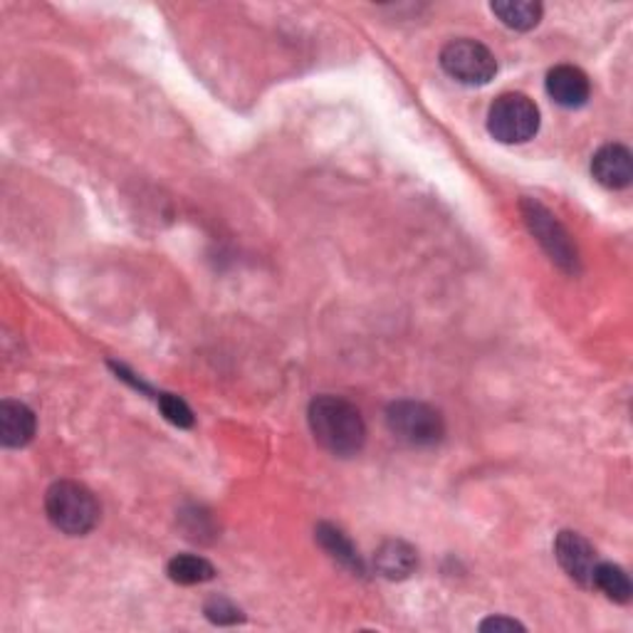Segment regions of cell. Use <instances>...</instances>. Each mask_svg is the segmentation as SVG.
I'll use <instances>...</instances> for the list:
<instances>
[{
  "label": "cell",
  "mask_w": 633,
  "mask_h": 633,
  "mask_svg": "<svg viewBox=\"0 0 633 633\" xmlns=\"http://www.w3.org/2000/svg\"><path fill=\"white\" fill-rule=\"evenodd\" d=\"M166 572L168 577H172V582L183 584V586L211 582V579L216 577V569H213L211 561L195 555H176L172 561H168Z\"/></svg>",
  "instance_id": "cell-15"
},
{
  "label": "cell",
  "mask_w": 633,
  "mask_h": 633,
  "mask_svg": "<svg viewBox=\"0 0 633 633\" xmlns=\"http://www.w3.org/2000/svg\"><path fill=\"white\" fill-rule=\"evenodd\" d=\"M493 13L512 30H532L542 17V3L532 0H497Z\"/></svg>",
  "instance_id": "cell-14"
},
{
  "label": "cell",
  "mask_w": 633,
  "mask_h": 633,
  "mask_svg": "<svg viewBox=\"0 0 633 633\" xmlns=\"http://www.w3.org/2000/svg\"><path fill=\"white\" fill-rule=\"evenodd\" d=\"M317 540H319V545L329 552V557H334L339 565L352 569V572H356V574H364L362 557L356 555L354 545L350 540H346V534L342 530H337L334 524H319Z\"/></svg>",
  "instance_id": "cell-12"
},
{
  "label": "cell",
  "mask_w": 633,
  "mask_h": 633,
  "mask_svg": "<svg viewBox=\"0 0 633 633\" xmlns=\"http://www.w3.org/2000/svg\"><path fill=\"white\" fill-rule=\"evenodd\" d=\"M592 174L606 189H626L633 178L631 151L623 144H606L592 159Z\"/></svg>",
  "instance_id": "cell-9"
},
{
  "label": "cell",
  "mask_w": 633,
  "mask_h": 633,
  "mask_svg": "<svg viewBox=\"0 0 633 633\" xmlns=\"http://www.w3.org/2000/svg\"><path fill=\"white\" fill-rule=\"evenodd\" d=\"M159 408H162V414L166 416L168 423H174L178 428L193 426V412L183 398H178L174 394H162L159 396Z\"/></svg>",
  "instance_id": "cell-16"
},
{
  "label": "cell",
  "mask_w": 633,
  "mask_h": 633,
  "mask_svg": "<svg viewBox=\"0 0 633 633\" xmlns=\"http://www.w3.org/2000/svg\"><path fill=\"white\" fill-rule=\"evenodd\" d=\"M488 129L503 144H524L540 129L537 104L520 92L497 97L488 112Z\"/></svg>",
  "instance_id": "cell-3"
},
{
  "label": "cell",
  "mask_w": 633,
  "mask_h": 633,
  "mask_svg": "<svg viewBox=\"0 0 633 633\" xmlns=\"http://www.w3.org/2000/svg\"><path fill=\"white\" fill-rule=\"evenodd\" d=\"M35 435V414L21 401L0 404V441L5 448H23Z\"/></svg>",
  "instance_id": "cell-10"
},
{
  "label": "cell",
  "mask_w": 633,
  "mask_h": 633,
  "mask_svg": "<svg viewBox=\"0 0 633 633\" xmlns=\"http://www.w3.org/2000/svg\"><path fill=\"white\" fill-rule=\"evenodd\" d=\"M389 431L414 448H431L445 433L443 416L421 401H396L387 412Z\"/></svg>",
  "instance_id": "cell-4"
},
{
  "label": "cell",
  "mask_w": 633,
  "mask_h": 633,
  "mask_svg": "<svg viewBox=\"0 0 633 633\" xmlns=\"http://www.w3.org/2000/svg\"><path fill=\"white\" fill-rule=\"evenodd\" d=\"M45 510L50 522L69 537H83L100 522V505L85 485L75 480H60L45 495Z\"/></svg>",
  "instance_id": "cell-2"
},
{
  "label": "cell",
  "mask_w": 633,
  "mask_h": 633,
  "mask_svg": "<svg viewBox=\"0 0 633 633\" xmlns=\"http://www.w3.org/2000/svg\"><path fill=\"white\" fill-rule=\"evenodd\" d=\"M480 631H524L520 621L505 619V617H493L480 623Z\"/></svg>",
  "instance_id": "cell-18"
},
{
  "label": "cell",
  "mask_w": 633,
  "mask_h": 633,
  "mask_svg": "<svg viewBox=\"0 0 633 633\" xmlns=\"http://www.w3.org/2000/svg\"><path fill=\"white\" fill-rule=\"evenodd\" d=\"M441 67L445 75L460 85H488L497 73V60L485 45L470 38L453 40L441 52Z\"/></svg>",
  "instance_id": "cell-6"
},
{
  "label": "cell",
  "mask_w": 633,
  "mask_h": 633,
  "mask_svg": "<svg viewBox=\"0 0 633 633\" xmlns=\"http://www.w3.org/2000/svg\"><path fill=\"white\" fill-rule=\"evenodd\" d=\"M592 590H599L617 604H629L633 594L629 574L623 572L619 565H611V561H599V565H596Z\"/></svg>",
  "instance_id": "cell-13"
},
{
  "label": "cell",
  "mask_w": 633,
  "mask_h": 633,
  "mask_svg": "<svg viewBox=\"0 0 633 633\" xmlns=\"http://www.w3.org/2000/svg\"><path fill=\"white\" fill-rule=\"evenodd\" d=\"M206 617L213 621V623H220V626H230V623H238L240 619V609L233 604V602H228L226 596H213V599L206 602Z\"/></svg>",
  "instance_id": "cell-17"
},
{
  "label": "cell",
  "mask_w": 633,
  "mask_h": 633,
  "mask_svg": "<svg viewBox=\"0 0 633 633\" xmlns=\"http://www.w3.org/2000/svg\"><path fill=\"white\" fill-rule=\"evenodd\" d=\"M522 218L528 223L530 233L537 238V243L545 248L552 263H557L561 270L577 273L579 270V255L577 245L565 230V226L552 216V213L537 201H522Z\"/></svg>",
  "instance_id": "cell-5"
},
{
  "label": "cell",
  "mask_w": 633,
  "mask_h": 633,
  "mask_svg": "<svg viewBox=\"0 0 633 633\" xmlns=\"http://www.w3.org/2000/svg\"><path fill=\"white\" fill-rule=\"evenodd\" d=\"M418 559L412 545L401 540L383 542L381 549L377 552V569L387 579H404L416 569Z\"/></svg>",
  "instance_id": "cell-11"
},
{
  "label": "cell",
  "mask_w": 633,
  "mask_h": 633,
  "mask_svg": "<svg viewBox=\"0 0 633 633\" xmlns=\"http://www.w3.org/2000/svg\"><path fill=\"white\" fill-rule=\"evenodd\" d=\"M547 94L565 110H579L590 102L592 85L582 69L574 65H559L549 69L547 75Z\"/></svg>",
  "instance_id": "cell-8"
},
{
  "label": "cell",
  "mask_w": 633,
  "mask_h": 633,
  "mask_svg": "<svg viewBox=\"0 0 633 633\" xmlns=\"http://www.w3.org/2000/svg\"><path fill=\"white\" fill-rule=\"evenodd\" d=\"M555 557L559 567L569 574V579H574L579 586H590L592 590L599 557H596V549L592 547L590 540L582 537L579 532H559L555 542Z\"/></svg>",
  "instance_id": "cell-7"
},
{
  "label": "cell",
  "mask_w": 633,
  "mask_h": 633,
  "mask_svg": "<svg viewBox=\"0 0 633 633\" xmlns=\"http://www.w3.org/2000/svg\"><path fill=\"white\" fill-rule=\"evenodd\" d=\"M309 428L315 441L339 458L356 456L367 441V426L352 401L342 396H317L309 404Z\"/></svg>",
  "instance_id": "cell-1"
}]
</instances>
